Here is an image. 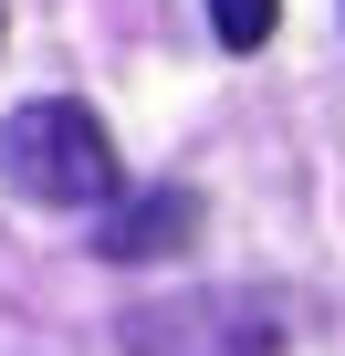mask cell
I'll use <instances>...</instances> for the list:
<instances>
[{"label":"cell","instance_id":"obj_1","mask_svg":"<svg viewBox=\"0 0 345 356\" xmlns=\"http://www.w3.org/2000/svg\"><path fill=\"white\" fill-rule=\"evenodd\" d=\"M0 189L32 200V210H105L126 189V168H115V136L94 105L74 95H32L0 115Z\"/></svg>","mask_w":345,"mask_h":356},{"label":"cell","instance_id":"obj_2","mask_svg":"<svg viewBox=\"0 0 345 356\" xmlns=\"http://www.w3.org/2000/svg\"><path fill=\"white\" fill-rule=\"evenodd\" d=\"M293 293L272 283H210V293H167L115 325V356H293Z\"/></svg>","mask_w":345,"mask_h":356},{"label":"cell","instance_id":"obj_3","mask_svg":"<svg viewBox=\"0 0 345 356\" xmlns=\"http://www.w3.org/2000/svg\"><path fill=\"white\" fill-rule=\"evenodd\" d=\"M189 241H199V189H178V178L146 189V200H126V210L94 231L105 262H167V252H189Z\"/></svg>","mask_w":345,"mask_h":356},{"label":"cell","instance_id":"obj_4","mask_svg":"<svg viewBox=\"0 0 345 356\" xmlns=\"http://www.w3.org/2000/svg\"><path fill=\"white\" fill-rule=\"evenodd\" d=\"M210 32H220L230 53H262V42L283 32V0H210Z\"/></svg>","mask_w":345,"mask_h":356}]
</instances>
